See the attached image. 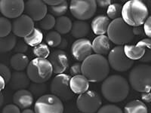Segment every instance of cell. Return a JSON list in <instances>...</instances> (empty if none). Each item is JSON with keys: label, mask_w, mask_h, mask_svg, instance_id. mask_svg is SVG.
Here are the masks:
<instances>
[{"label": "cell", "mask_w": 151, "mask_h": 113, "mask_svg": "<svg viewBox=\"0 0 151 113\" xmlns=\"http://www.w3.org/2000/svg\"><path fill=\"white\" fill-rule=\"evenodd\" d=\"M130 91L128 81L119 75H112L102 83L101 94L104 97L112 103L125 100Z\"/></svg>", "instance_id": "cell-1"}, {"label": "cell", "mask_w": 151, "mask_h": 113, "mask_svg": "<svg viewBox=\"0 0 151 113\" xmlns=\"http://www.w3.org/2000/svg\"><path fill=\"white\" fill-rule=\"evenodd\" d=\"M110 67L108 60L101 55L92 54L82 63V74L89 82H100L108 77Z\"/></svg>", "instance_id": "cell-2"}, {"label": "cell", "mask_w": 151, "mask_h": 113, "mask_svg": "<svg viewBox=\"0 0 151 113\" xmlns=\"http://www.w3.org/2000/svg\"><path fill=\"white\" fill-rule=\"evenodd\" d=\"M148 15L147 6L142 1L130 0L124 4L122 18L131 27L142 26L149 17Z\"/></svg>", "instance_id": "cell-3"}, {"label": "cell", "mask_w": 151, "mask_h": 113, "mask_svg": "<svg viewBox=\"0 0 151 113\" xmlns=\"http://www.w3.org/2000/svg\"><path fill=\"white\" fill-rule=\"evenodd\" d=\"M131 87L137 92L149 93L151 91V67L139 64L132 69L129 75Z\"/></svg>", "instance_id": "cell-4"}, {"label": "cell", "mask_w": 151, "mask_h": 113, "mask_svg": "<svg viewBox=\"0 0 151 113\" xmlns=\"http://www.w3.org/2000/svg\"><path fill=\"white\" fill-rule=\"evenodd\" d=\"M53 73V67L51 62L44 58L33 59L27 69V74L31 82L38 84L48 82Z\"/></svg>", "instance_id": "cell-5"}, {"label": "cell", "mask_w": 151, "mask_h": 113, "mask_svg": "<svg viewBox=\"0 0 151 113\" xmlns=\"http://www.w3.org/2000/svg\"><path fill=\"white\" fill-rule=\"evenodd\" d=\"M107 36L113 44L123 46L133 40L134 35L132 28L121 17L111 21L107 30Z\"/></svg>", "instance_id": "cell-6"}, {"label": "cell", "mask_w": 151, "mask_h": 113, "mask_svg": "<svg viewBox=\"0 0 151 113\" xmlns=\"http://www.w3.org/2000/svg\"><path fill=\"white\" fill-rule=\"evenodd\" d=\"M71 77L67 74L56 75L50 84V91L52 94L58 97L62 101H68L73 98L74 94L71 91Z\"/></svg>", "instance_id": "cell-7"}, {"label": "cell", "mask_w": 151, "mask_h": 113, "mask_svg": "<svg viewBox=\"0 0 151 113\" xmlns=\"http://www.w3.org/2000/svg\"><path fill=\"white\" fill-rule=\"evenodd\" d=\"M96 1L94 0H72L70 11L77 21H87L94 15L97 11Z\"/></svg>", "instance_id": "cell-8"}, {"label": "cell", "mask_w": 151, "mask_h": 113, "mask_svg": "<svg viewBox=\"0 0 151 113\" xmlns=\"http://www.w3.org/2000/svg\"><path fill=\"white\" fill-rule=\"evenodd\" d=\"M35 113H64L63 101L53 94H45L38 98L34 105Z\"/></svg>", "instance_id": "cell-9"}, {"label": "cell", "mask_w": 151, "mask_h": 113, "mask_svg": "<svg viewBox=\"0 0 151 113\" xmlns=\"http://www.w3.org/2000/svg\"><path fill=\"white\" fill-rule=\"evenodd\" d=\"M101 105V97L94 91H88L79 95L76 99L77 109L83 113H97Z\"/></svg>", "instance_id": "cell-10"}, {"label": "cell", "mask_w": 151, "mask_h": 113, "mask_svg": "<svg viewBox=\"0 0 151 113\" xmlns=\"http://www.w3.org/2000/svg\"><path fill=\"white\" fill-rule=\"evenodd\" d=\"M109 65L117 72H126L134 65V60L128 58L124 52V46H116L108 54Z\"/></svg>", "instance_id": "cell-11"}, {"label": "cell", "mask_w": 151, "mask_h": 113, "mask_svg": "<svg viewBox=\"0 0 151 113\" xmlns=\"http://www.w3.org/2000/svg\"><path fill=\"white\" fill-rule=\"evenodd\" d=\"M25 2L23 0H2L0 1L1 14L8 19H17L23 14Z\"/></svg>", "instance_id": "cell-12"}, {"label": "cell", "mask_w": 151, "mask_h": 113, "mask_svg": "<svg viewBox=\"0 0 151 113\" xmlns=\"http://www.w3.org/2000/svg\"><path fill=\"white\" fill-rule=\"evenodd\" d=\"M34 21L27 14H22L12 22V33L20 38L29 36L34 29Z\"/></svg>", "instance_id": "cell-13"}, {"label": "cell", "mask_w": 151, "mask_h": 113, "mask_svg": "<svg viewBox=\"0 0 151 113\" xmlns=\"http://www.w3.org/2000/svg\"><path fill=\"white\" fill-rule=\"evenodd\" d=\"M24 12L33 21H41L48 14V7L44 1L29 0L25 2Z\"/></svg>", "instance_id": "cell-14"}, {"label": "cell", "mask_w": 151, "mask_h": 113, "mask_svg": "<svg viewBox=\"0 0 151 113\" xmlns=\"http://www.w3.org/2000/svg\"><path fill=\"white\" fill-rule=\"evenodd\" d=\"M92 42L87 39H76L71 46V54L78 61H84L92 55Z\"/></svg>", "instance_id": "cell-15"}, {"label": "cell", "mask_w": 151, "mask_h": 113, "mask_svg": "<svg viewBox=\"0 0 151 113\" xmlns=\"http://www.w3.org/2000/svg\"><path fill=\"white\" fill-rule=\"evenodd\" d=\"M48 60L53 67L54 73L56 75L63 74L69 67L67 55L63 50H55L48 56Z\"/></svg>", "instance_id": "cell-16"}, {"label": "cell", "mask_w": 151, "mask_h": 113, "mask_svg": "<svg viewBox=\"0 0 151 113\" xmlns=\"http://www.w3.org/2000/svg\"><path fill=\"white\" fill-rule=\"evenodd\" d=\"M33 94L26 89L17 91L13 95V103L20 109H29L34 102Z\"/></svg>", "instance_id": "cell-17"}, {"label": "cell", "mask_w": 151, "mask_h": 113, "mask_svg": "<svg viewBox=\"0 0 151 113\" xmlns=\"http://www.w3.org/2000/svg\"><path fill=\"white\" fill-rule=\"evenodd\" d=\"M92 49L95 54L104 56L111 51V41L107 36H98L92 41Z\"/></svg>", "instance_id": "cell-18"}, {"label": "cell", "mask_w": 151, "mask_h": 113, "mask_svg": "<svg viewBox=\"0 0 151 113\" xmlns=\"http://www.w3.org/2000/svg\"><path fill=\"white\" fill-rule=\"evenodd\" d=\"M110 23V19L107 16L98 15L94 17L91 21V28L93 33L98 36H104L107 33Z\"/></svg>", "instance_id": "cell-19"}, {"label": "cell", "mask_w": 151, "mask_h": 113, "mask_svg": "<svg viewBox=\"0 0 151 113\" xmlns=\"http://www.w3.org/2000/svg\"><path fill=\"white\" fill-rule=\"evenodd\" d=\"M9 84L11 88L13 90H24L29 87L30 79L27 73L23 72H14L12 73V79Z\"/></svg>", "instance_id": "cell-20"}, {"label": "cell", "mask_w": 151, "mask_h": 113, "mask_svg": "<svg viewBox=\"0 0 151 113\" xmlns=\"http://www.w3.org/2000/svg\"><path fill=\"white\" fill-rule=\"evenodd\" d=\"M70 85L74 94L81 95L88 91L89 81L83 75H78L71 78Z\"/></svg>", "instance_id": "cell-21"}, {"label": "cell", "mask_w": 151, "mask_h": 113, "mask_svg": "<svg viewBox=\"0 0 151 113\" xmlns=\"http://www.w3.org/2000/svg\"><path fill=\"white\" fill-rule=\"evenodd\" d=\"M90 29L91 26L86 21H76L73 23L71 35L77 39H84L89 33Z\"/></svg>", "instance_id": "cell-22"}, {"label": "cell", "mask_w": 151, "mask_h": 113, "mask_svg": "<svg viewBox=\"0 0 151 113\" xmlns=\"http://www.w3.org/2000/svg\"><path fill=\"white\" fill-rule=\"evenodd\" d=\"M29 62L27 56L24 54H15L11 57L10 65L16 72H23L27 69Z\"/></svg>", "instance_id": "cell-23"}, {"label": "cell", "mask_w": 151, "mask_h": 113, "mask_svg": "<svg viewBox=\"0 0 151 113\" xmlns=\"http://www.w3.org/2000/svg\"><path fill=\"white\" fill-rule=\"evenodd\" d=\"M124 52L128 58L132 60H141L146 52V48L137 43L136 45H124Z\"/></svg>", "instance_id": "cell-24"}, {"label": "cell", "mask_w": 151, "mask_h": 113, "mask_svg": "<svg viewBox=\"0 0 151 113\" xmlns=\"http://www.w3.org/2000/svg\"><path fill=\"white\" fill-rule=\"evenodd\" d=\"M73 26V23L71 20L67 16H62L56 19L55 29V31L60 34H67L71 32Z\"/></svg>", "instance_id": "cell-25"}, {"label": "cell", "mask_w": 151, "mask_h": 113, "mask_svg": "<svg viewBox=\"0 0 151 113\" xmlns=\"http://www.w3.org/2000/svg\"><path fill=\"white\" fill-rule=\"evenodd\" d=\"M124 113H148V109L145 103L141 100L135 99L125 105Z\"/></svg>", "instance_id": "cell-26"}, {"label": "cell", "mask_w": 151, "mask_h": 113, "mask_svg": "<svg viewBox=\"0 0 151 113\" xmlns=\"http://www.w3.org/2000/svg\"><path fill=\"white\" fill-rule=\"evenodd\" d=\"M17 36L14 34L9 35L0 39V51L1 53H7L14 49L17 45Z\"/></svg>", "instance_id": "cell-27"}, {"label": "cell", "mask_w": 151, "mask_h": 113, "mask_svg": "<svg viewBox=\"0 0 151 113\" xmlns=\"http://www.w3.org/2000/svg\"><path fill=\"white\" fill-rule=\"evenodd\" d=\"M43 39L42 32L38 28H34L29 36H27L24 39V41L29 46L36 47L37 45H40Z\"/></svg>", "instance_id": "cell-28"}, {"label": "cell", "mask_w": 151, "mask_h": 113, "mask_svg": "<svg viewBox=\"0 0 151 113\" xmlns=\"http://www.w3.org/2000/svg\"><path fill=\"white\" fill-rule=\"evenodd\" d=\"M62 39L60 34L58 33L57 31H50L49 33L46 35L45 37V42L46 45L52 48L58 47L61 43Z\"/></svg>", "instance_id": "cell-29"}, {"label": "cell", "mask_w": 151, "mask_h": 113, "mask_svg": "<svg viewBox=\"0 0 151 113\" xmlns=\"http://www.w3.org/2000/svg\"><path fill=\"white\" fill-rule=\"evenodd\" d=\"M68 10V2L67 1H64L62 2L60 5H57V6H48V11L49 14L53 15L54 17H60L62 16H64V14L67 13Z\"/></svg>", "instance_id": "cell-30"}, {"label": "cell", "mask_w": 151, "mask_h": 113, "mask_svg": "<svg viewBox=\"0 0 151 113\" xmlns=\"http://www.w3.org/2000/svg\"><path fill=\"white\" fill-rule=\"evenodd\" d=\"M122 8H123V6L120 4L113 3L107 8V10H106L107 17L113 21L121 18L122 17Z\"/></svg>", "instance_id": "cell-31"}, {"label": "cell", "mask_w": 151, "mask_h": 113, "mask_svg": "<svg viewBox=\"0 0 151 113\" xmlns=\"http://www.w3.org/2000/svg\"><path fill=\"white\" fill-rule=\"evenodd\" d=\"M12 32V23L5 17H0V37L5 38Z\"/></svg>", "instance_id": "cell-32"}, {"label": "cell", "mask_w": 151, "mask_h": 113, "mask_svg": "<svg viewBox=\"0 0 151 113\" xmlns=\"http://www.w3.org/2000/svg\"><path fill=\"white\" fill-rule=\"evenodd\" d=\"M33 53L38 58L44 59H46L51 54L49 48L46 44H44V43H41L40 45L34 47L33 49Z\"/></svg>", "instance_id": "cell-33"}, {"label": "cell", "mask_w": 151, "mask_h": 113, "mask_svg": "<svg viewBox=\"0 0 151 113\" xmlns=\"http://www.w3.org/2000/svg\"><path fill=\"white\" fill-rule=\"evenodd\" d=\"M56 19L51 14H48L44 18L40 21L39 26L43 30H51L55 26Z\"/></svg>", "instance_id": "cell-34"}, {"label": "cell", "mask_w": 151, "mask_h": 113, "mask_svg": "<svg viewBox=\"0 0 151 113\" xmlns=\"http://www.w3.org/2000/svg\"><path fill=\"white\" fill-rule=\"evenodd\" d=\"M29 91L33 95L36 97H41L45 95V93L47 91V86L45 83L38 84V83H32L29 85Z\"/></svg>", "instance_id": "cell-35"}, {"label": "cell", "mask_w": 151, "mask_h": 113, "mask_svg": "<svg viewBox=\"0 0 151 113\" xmlns=\"http://www.w3.org/2000/svg\"><path fill=\"white\" fill-rule=\"evenodd\" d=\"M97 113H124L119 106L113 104H107L101 106Z\"/></svg>", "instance_id": "cell-36"}, {"label": "cell", "mask_w": 151, "mask_h": 113, "mask_svg": "<svg viewBox=\"0 0 151 113\" xmlns=\"http://www.w3.org/2000/svg\"><path fill=\"white\" fill-rule=\"evenodd\" d=\"M0 75H1V77L3 78L6 84L10 82L11 79H12V73L11 72L10 69L3 64H0Z\"/></svg>", "instance_id": "cell-37"}, {"label": "cell", "mask_w": 151, "mask_h": 113, "mask_svg": "<svg viewBox=\"0 0 151 113\" xmlns=\"http://www.w3.org/2000/svg\"><path fill=\"white\" fill-rule=\"evenodd\" d=\"M28 45L24 41H20L17 43L14 51L16 54H24L27 51Z\"/></svg>", "instance_id": "cell-38"}, {"label": "cell", "mask_w": 151, "mask_h": 113, "mask_svg": "<svg viewBox=\"0 0 151 113\" xmlns=\"http://www.w3.org/2000/svg\"><path fill=\"white\" fill-rule=\"evenodd\" d=\"M2 113H21L18 106L14 104H9L2 109Z\"/></svg>", "instance_id": "cell-39"}, {"label": "cell", "mask_w": 151, "mask_h": 113, "mask_svg": "<svg viewBox=\"0 0 151 113\" xmlns=\"http://www.w3.org/2000/svg\"><path fill=\"white\" fill-rule=\"evenodd\" d=\"M70 73L73 76H76L78 75H83L82 74V64L80 63H75L73 65L71 66L70 69Z\"/></svg>", "instance_id": "cell-40"}, {"label": "cell", "mask_w": 151, "mask_h": 113, "mask_svg": "<svg viewBox=\"0 0 151 113\" xmlns=\"http://www.w3.org/2000/svg\"><path fill=\"white\" fill-rule=\"evenodd\" d=\"M144 33L147 36L151 39V15L150 16L144 24Z\"/></svg>", "instance_id": "cell-41"}, {"label": "cell", "mask_w": 151, "mask_h": 113, "mask_svg": "<svg viewBox=\"0 0 151 113\" xmlns=\"http://www.w3.org/2000/svg\"><path fill=\"white\" fill-rule=\"evenodd\" d=\"M96 3L98 7L101 8V9L108 8L110 5L113 4L111 0H97Z\"/></svg>", "instance_id": "cell-42"}, {"label": "cell", "mask_w": 151, "mask_h": 113, "mask_svg": "<svg viewBox=\"0 0 151 113\" xmlns=\"http://www.w3.org/2000/svg\"><path fill=\"white\" fill-rule=\"evenodd\" d=\"M140 61L143 62V63H149V62H151V49L146 48L145 54H144V56L140 60Z\"/></svg>", "instance_id": "cell-43"}, {"label": "cell", "mask_w": 151, "mask_h": 113, "mask_svg": "<svg viewBox=\"0 0 151 113\" xmlns=\"http://www.w3.org/2000/svg\"><path fill=\"white\" fill-rule=\"evenodd\" d=\"M138 44L141 45V46L145 47L146 48H149L151 49V39L147 38V39H143L141 41H138Z\"/></svg>", "instance_id": "cell-44"}, {"label": "cell", "mask_w": 151, "mask_h": 113, "mask_svg": "<svg viewBox=\"0 0 151 113\" xmlns=\"http://www.w3.org/2000/svg\"><path fill=\"white\" fill-rule=\"evenodd\" d=\"M64 2L63 0H45L44 2L48 6H57V5H59Z\"/></svg>", "instance_id": "cell-45"}, {"label": "cell", "mask_w": 151, "mask_h": 113, "mask_svg": "<svg viewBox=\"0 0 151 113\" xmlns=\"http://www.w3.org/2000/svg\"><path fill=\"white\" fill-rule=\"evenodd\" d=\"M133 29V33L134 35H136V36H138V35L143 34V33H144V26H137V27H133L132 28Z\"/></svg>", "instance_id": "cell-46"}, {"label": "cell", "mask_w": 151, "mask_h": 113, "mask_svg": "<svg viewBox=\"0 0 151 113\" xmlns=\"http://www.w3.org/2000/svg\"><path fill=\"white\" fill-rule=\"evenodd\" d=\"M67 44H68V42H67V39H66L65 38H63V39H62L61 43H60V45L58 46V48H60V50L64 49V48H67Z\"/></svg>", "instance_id": "cell-47"}, {"label": "cell", "mask_w": 151, "mask_h": 113, "mask_svg": "<svg viewBox=\"0 0 151 113\" xmlns=\"http://www.w3.org/2000/svg\"><path fill=\"white\" fill-rule=\"evenodd\" d=\"M0 79H1V90H2V89H4V87H5V84H6V83H5V81L4 80V79L3 78H2V77H0Z\"/></svg>", "instance_id": "cell-48"}, {"label": "cell", "mask_w": 151, "mask_h": 113, "mask_svg": "<svg viewBox=\"0 0 151 113\" xmlns=\"http://www.w3.org/2000/svg\"><path fill=\"white\" fill-rule=\"evenodd\" d=\"M21 113H35V111L32 109H27L23 110V112Z\"/></svg>", "instance_id": "cell-49"}, {"label": "cell", "mask_w": 151, "mask_h": 113, "mask_svg": "<svg viewBox=\"0 0 151 113\" xmlns=\"http://www.w3.org/2000/svg\"><path fill=\"white\" fill-rule=\"evenodd\" d=\"M78 113H83V112H78Z\"/></svg>", "instance_id": "cell-50"}]
</instances>
